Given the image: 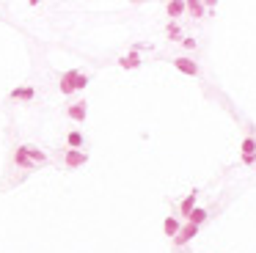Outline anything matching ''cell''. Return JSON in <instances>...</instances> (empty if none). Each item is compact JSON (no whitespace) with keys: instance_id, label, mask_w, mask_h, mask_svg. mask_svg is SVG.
Segmentation results:
<instances>
[{"instance_id":"3957f363","label":"cell","mask_w":256,"mask_h":253,"mask_svg":"<svg viewBox=\"0 0 256 253\" xmlns=\"http://www.w3.org/2000/svg\"><path fill=\"white\" fill-rule=\"evenodd\" d=\"M11 165H14V168H19V171H39V165H33V163L28 160V154H25V146H22V143H19V146H14Z\"/></svg>"},{"instance_id":"5b68a950","label":"cell","mask_w":256,"mask_h":253,"mask_svg":"<svg viewBox=\"0 0 256 253\" xmlns=\"http://www.w3.org/2000/svg\"><path fill=\"white\" fill-rule=\"evenodd\" d=\"M171 64L176 66V69L182 72V75H187V77H198V72H201V69H198V64H196V61H193V58H187V55H179V58H173Z\"/></svg>"},{"instance_id":"8992f818","label":"cell","mask_w":256,"mask_h":253,"mask_svg":"<svg viewBox=\"0 0 256 253\" xmlns=\"http://www.w3.org/2000/svg\"><path fill=\"white\" fill-rule=\"evenodd\" d=\"M22 146H25V154H28V160H30L33 165H39V168H42V165L50 163V154L42 152L39 146H33V143H22Z\"/></svg>"},{"instance_id":"5bb4252c","label":"cell","mask_w":256,"mask_h":253,"mask_svg":"<svg viewBox=\"0 0 256 253\" xmlns=\"http://www.w3.org/2000/svg\"><path fill=\"white\" fill-rule=\"evenodd\" d=\"M179 229H182V226H179V218L176 215H166V220H163V231H166V237H176L179 234Z\"/></svg>"},{"instance_id":"ac0fdd59","label":"cell","mask_w":256,"mask_h":253,"mask_svg":"<svg viewBox=\"0 0 256 253\" xmlns=\"http://www.w3.org/2000/svg\"><path fill=\"white\" fill-rule=\"evenodd\" d=\"M179 44H182L185 50H196L198 47V41L193 39V36H182V41H179Z\"/></svg>"},{"instance_id":"6da1fadb","label":"cell","mask_w":256,"mask_h":253,"mask_svg":"<svg viewBox=\"0 0 256 253\" xmlns=\"http://www.w3.org/2000/svg\"><path fill=\"white\" fill-rule=\"evenodd\" d=\"M80 75H83V72H78V69L61 72V75H58V88H61V94H66V96L78 94V80H80Z\"/></svg>"},{"instance_id":"9c48e42d","label":"cell","mask_w":256,"mask_h":253,"mask_svg":"<svg viewBox=\"0 0 256 253\" xmlns=\"http://www.w3.org/2000/svg\"><path fill=\"white\" fill-rule=\"evenodd\" d=\"M185 14H187L185 0H171V3H166V17H171V22H176V19L185 17Z\"/></svg>"},{"instance_id":"8fae6325","label":"cell","mask_w":256,"mask_h":253,"mask_svg":"<svg viewBox=\"0 0 256 253\" xmlns=\"http://www.w3.org/2000/svg\"><path fill=\"white\" fill-rule=\"evenodd\" d=\"M196 201H198V190H190V193H187V198H182V204H179V215H182L185 220H187V215L196 209Z\"/></svg>"},{"instance_id":"4fadbf2b","label":"cell","mask_w":256,"mask_h":253,"mask_svg":"<svg viewBox=\"0 0 256 253\" xmlns=\"http://www.w3.org/2000/svg\"><path fill=\"white\" fill-rule=\"evenodd\" d=\"M119 66H121V69H138V66H141V53H138V50H132V53L121 55Z\"/></svg>"},{"instance_id":"52a82bcc","label":"cell","mask_w":256,"mask_h":253,"mask_svg":"<svg viewBox=\"0 0 256 253\" xmlns=\"http://www.w3.org/2000/svg\"><path fill=\"white\" fill-rule=\"evenodd\" d=\"M198 231H201V229H198V226H193V223H185V226H182V229H179V234L173 237V245H176V248H185L187 242H190L193 237L198 234Z\"/></svg>"},{"instance_id":"9a60e30c","label":"cell","mask_w":256,"mask_h":253,"mask_svg":"<svg viewBox=\"0 0 256 253\" xmlns=\"http://www.w3.org/2000/svg\"><path fill=\"white\" fill-rule=\"evenodd\" d=\"M185 6H187V14H190L193 19H201L204 11H207V6H204V3H198V0H187Z\"/></svg>"},{"instance_id":"e0dca14e","label":"cell","mask_w":256,"mask_h":253,"mask_svg":"<svg viewBox=\"0 0 256 253\" xmlns=\"http://www.w3.org/2000/svg\"><path fill=\"white\" fill-rule=\"evenodd\" d=\"M166 33H168V39H171V41H182V28H179V22H168Z\"/></svg>"},{"instance_id":"2e32d148","label":"cell","mask_w":256,"mask_h":253,"mask_svg":"<svg viewBox=\"0 0 256 253\" xmlns=\"http://www.w3.org/2000/svg\"><path fill=\"white\" fill-rule=\"evenodd\" d=\"M243 157H256V138H243V146H240Z\"/></svg>"},{"instance_id":"7a4b0ae2","label":"cell","mask_w":256,"mask_h":253,"mask_svg":"<svg viewBox=\"0 0 256 253\" xmlns=\"http://www.w3.org/2000/svg\"><path fill=\"white\" fill-rule=\"evenodd\" d=\"M88 163V152H75V149H64V165L69 171H78Z\"/></svg>"},{"instance_id":"30bf717a","label":"cell","mask_w":256,"mask_h":253,"mask_svg":"<svg viewBox=\"0 0 256 253\" xmlns=\"http://www.w3.org/2000/svg\"><path fill=\"white\" fill-rule=\"evenodd\" d=\"M66 149H75V152H83L85 149V135L80 130L66 132Z\"/></svg>"},{"instance_id":"7c38bea8","label":"cell","mask_w":256,"mask_h":253,"mask_svg":"<svg viewBox=\"0 0 256 253\" xmlns=\"http://www.w3.org/2000/svg\"><path fill=\"white\" fill-rule=\"evenodd\" d=\"M207 220H209V209H204V206H196V209H193V212L187 215V223L198 226V229H201V226L207 223Z\"/></svg>"},{"instance_id":"277c9868","label":"cell","mask_w":256,"mask_h":253,"mask_svg":"<svg viewBox=\"0 0 256 253\" xmlns=\"http://www.w3.org/2000/svg\"><path fill=\"white\" fill-rule=\"evenodd\" d=\"M85 116H88V102L85 99H78V102H72V105H66V118H69V121L83 124Z\"/></svg>"},{"instance_id":"ba28073f","label":"cell","mask_w":256,"mask_h":253,"mask_svg":"<svg viewBox=\"0 0 256 253\" xmlns=\"http://www.w3.org/2000/svg\"><path fill=\"white\" fill-rule=\"evenodd\" d=\"M33 96H36L33 85H17V88H11L8 99H11V102H33Z\"/></svg>"}]
</instances>
